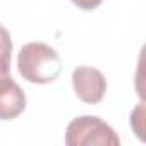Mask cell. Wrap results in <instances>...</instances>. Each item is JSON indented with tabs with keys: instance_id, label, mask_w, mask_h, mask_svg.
<instances>
[{
	"instance_id": "52a82bcc",
	"label": "cell",
	"mask_w": 146,
	"mask_h": 146,
	"mask_svg": "<svg viewBox=\"0 0 146 146\" xmlns=\"http://www.w3.org/2000/svg\"><path fill=\"white\" fill-rule=\"evenodd\" d=\"M74 5H78L79 9H83V11H93V9H96L103 0H70Z\"/></svg>"
},
{
	"instance_id": "7a4b0ae2",
	"label": "cell",
	"mask_w": 146,
	"mask_h": 146,
	"mask_svg": "<svg viewBox=\"0 0 146 146\" xmlns=\"http://www.w3.org/2000/svg\"><path fill=\"white\" fill-rule=\"evenodd\" d=\"M67 146H119L115 131L100 117L83 115L70 120L65 129Z\"/></svg>"
},
{
	"instance_id": "6da1fadb",
	"label": "cell",
	"mask_w": 146,
	"mask_h": 146,
	"mask_svg": "<svg viewBox=\"0 0 146 146\" xmlns=\"http://www.w3.org/2000/svg\"><path fill=\"white\" fill-rule=\"evenodd\" d=\"M17 69L26 81L35 84H48L60 76L62 62L58 53L50 45L31 41L19 50Z\"/></svg>"
},
{
	"instance_id": "8992f818",
	"label": "cell",
	"mask_w": 146,
	"mask_h": 146,
	"mask_svg": "<svg viewBox=\"0 0 146 146\" xmlns=\"http://www.w3.org/2000/svg\"><path fill=\"white\" fill-rule=\"evenodd\" d=\"M11 55H12V40H11V35H9V31L4 26H0V58L11 60Z\"/></svg>"
},
{
	"instance_id": "5b68a950",
	"label": "cell",
	"mask_w": 146,
	"mask_h": 146,
	"mask_svg": "<svg viewBox=\"0 0 146 146\" xmlns=\"http://www.w3.org/2000/svg\"><path fill=\"white\" fill-rule=\"evenodd\" d=\"M131 125H132L134 132L137 134V137L141 141H144V103L143 102L137 103V107L131 113Z\"/></svg>"
},
{
	"instance_id": "277c9868",
	"label": "cell",
	"mask_w": 146,
	"mask_h": 146,
	"mask_svg": "<svg viewBox=\"0 0 146 146\" xmlns=\"http://www.w3.org/2000/svg\"><path fill=\"white\" fill-rule=\"evenodd\" d=\"M26 108V95L11 78V72H0V120H12Z\"/></svg>"
},
{
	"instance_id": "3957f363",
	"label": "cell",
	"mask_w": 146,
	"mask_h": 146,
	"mask_svg": "<svg viewBox=\"0 0 146 146\" xmlns=\"http://www.w3.org/2000/svg\"><path fill=\"white\" fill-rule=\"evenodd\" d=\"M72 86L76 96L84 103H100L107 91V79L102 70L90 65H79L72 70Z\"/></svg>"
}]
</instances>
